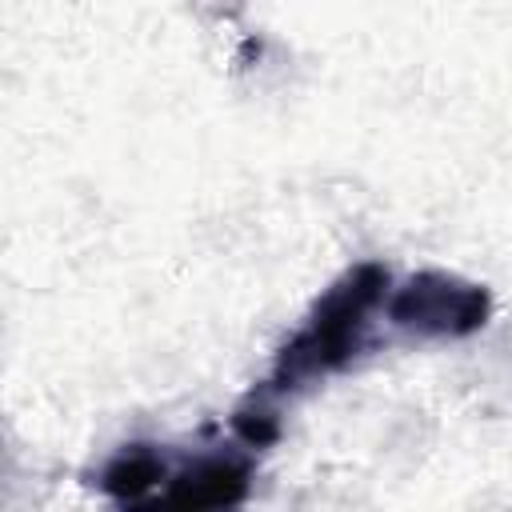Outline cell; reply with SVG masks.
<instances>
[{"label": "cell", "instance_id": "obj_1", "mask_svg": "<svg viewBox=\"0 0 512 512\" xmlns=\"http://www.w3.org/2000/svg\"><path fill=\"white\" fill-rule=\"evenodd\" d=\"M384 288H388V272L380 264H356L352 272H344L320 296L308 324L276 356L268 392H292L344 368L364 348L368 316L384 300Z\"/></svg>", "mask_w": 512, "mask_h": 512}, {"label": "cell", "instance_id": "obj_2", "mask_svg": "<svg viewBox=\"0 0 512 512\" xmlns=\"http://www.w3.org/2000/svg\"><path fill=\"white\" fill-rule=\"evenodd\" d=\"M488 292L448 272H416L388 300V320L420 336H468L488 320Z\"/></svg>", "mask_w": 512, "mask_h": 512}, {"label": "cell", "instance_id": "obj_3", "mask_svg": "<svg viewBox=\"0 0 512 512\" xmlns=\"http://www.w3.org/2000/svg\"><path fill=\"white\" fill-rule=\"evenodd\" d=\"M252 484V464L244 456H204L192 468L168 476L164 504L180 508H224L240 504Z\"/></svg>", "mask_w": 512, "mask_h": 512}, {"label": "cell", "instance_id": "obj_4", "mask_svg": "<svg viewBox=\"0 0 512 512\" xmlns=\"http://www.w3.org/2000/svg\"><path fill=\"white\" fill-rule=\"evenodd\" d=\"M168 476H172V472H168L164 456L156 452V444H128V448H120V452L100 468L96 484H100V492H108L112 500L136 504V500H144L152 488H160Z\"/></svg>", "mask_w": 512, "mask_h": 512}, {"label": "cell", "instance_id": "obj_5", "mask_svg": "<svg viewBox=\"0 0 512 512\" xmlns=\"http://www.w3.org/2000/svg\"><path fill=\"white\" fill-rule=\"evenodd\" d=\"M232 428L248 448H264V444H272L280 436V416H276V408L264 404V396H252L244 408H236Z\"/></svg>", "mask_w": 512, "mask_h": 512}]
</instances>
